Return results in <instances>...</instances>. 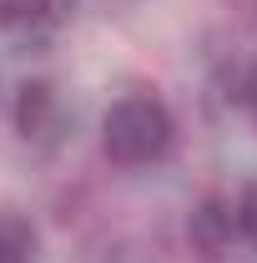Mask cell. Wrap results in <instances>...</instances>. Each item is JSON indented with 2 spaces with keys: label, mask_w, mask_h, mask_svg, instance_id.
Masks as SVG:
<instances>
[{
  "label": "cell",
  "mask_w": 257,
  "mask_h": 263,
  "mask_svg": "<svg viewBox=\"0 0 257 263\" xmlns=\"http://www.w3.org/2000/svg\"><path fill=\"white\" fill-rule=\"evenodd\" d=\"M252 106H257V86H252Z\"/></svg>",
  "instance_id": "52a82bcc"
},
{
  "label": "cell",
  "mask_w": 257,
  "mask_h": 263,
  "mask_svg": "<svg viewBox=\"0 0 257 263\" xmlns=\"http://www.w3.org/2000/svg\"><path fill=\"white\" fill-rule=\"evenodd\" d=\"M172 142H177V117L152 91H131L111 101L101 117V147L116 167H152L172 152Z\"/></svg>",
  "instance_id": "6da1fadb"
},
{
  "label": "cell",
  "mask_w": 257,
  "mask_h": 263,
  "mask_svg": "<svg viewBox=\"0 0 257 263\" xmlns=\"http://www.w3.org/2000/svg\"><path fill=\"white\" fill-rule=\"evenodd\" d=\"M61 21V0H0V31L5 35H40Z\"/></svg>",
  "instance_id": "277c9868"
},
{
  "label": "cell",
  "mask_w": 257,
  "mask_h": 263,
  "mask_svg": "<svg viewBox=\"0 0 257 263\" xmlns=\"http://www.w3.org/2000/svg\"><path fill=\"white\" fill-rule=\"evenodd\" d=\"M66 127V106H61V91L51 81H26L20 97H15V132L35 142V147H51Z\"/></svg>",
  "instance_id": "7a4b0ae2"
},
{
  "label": "cell",
  "mask_w": 257,
  "mask_h": 263,
  "mask_svg": "<svg viewBox=\"0 0 257 263\" xmlns=\"http://www.w3.org/2000/svg\"><path fill=\"white\" fill-rule=\"evenodd\" d=\"M35 248H40V238H35L31 218L15 208H0V263H35Z\"/></svg>",
  "instance_id": "5b68a950"
},
{
  "label": "cell",
  "mask_w": 257,
  "mask_h": 263,
  "mask_svg": "<svg viewBox=\"0 0 257 263\" xmlns=\"http://www.w3.org/2000/svg\"><path fill=\"white\" fill-rule=\"evenodd\" d=\"M232 218H237V238L257 243V182H247L242 193L232 197Z\"/></svg>",
  "instance_id": "8992f818"
},
{
  "label": "cell",
  "mask_w": 257,
  "mask_h": 263,
  "mask_svg": "<svg viewBox=\"0 0 257 263\" xmlns=\"http://www.w3.org/2000/svg\"><path fill=\"white\" fill-rule=\"evenodd\" d=\"M187 233H192V243L202 248V253H222V248H232V238H237L232 202H227V197H207V202L192 213Z\"/></svg>",
  "instance_id": "3957f363"
}]
</instances>
